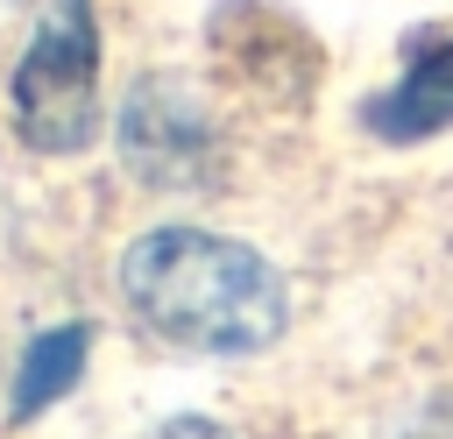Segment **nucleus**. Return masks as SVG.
Returning <instances> with one entry per match:
<instances>
[{
  "label": "nucleus",
  "mask_w": 453,
  "mask_h": 439,
  "mask_svg": "<svg viewBox=\"0 0 453 439\" xmlns=\"http://www.w3.org/2000/svg\"><path fill=\"white\" fill-rule=\"evenodd\" d=\"M14 127L42 156H78L92 149L106 99H99V21L92 0H57L35 28V42L14 64Z\"/></svg>",
  "instance_id": "obj_2"
},
{
  "label": "nucleus",
  "mask_w": 453,
  "mask_h": 439,
  "mask_svg": "<svg viewBox=\"0 0 453 439\" xmlns=\"http://www.w3.org/2000/svg\"><path fill=\"white\" fill-rule=\"evenodd\" d=\"M120 149H127L134 177H149L163 191H191L212 177V127L198 113V99L170 78H142L120 99Z\"/></svg>",
  "instance_id": "obj_3"
},
{
  "label": "nucleus",
  "mask_w": 453,
  "mask_h": 439,
  "mask_svg": "<svg viewBox=\"0 0 453 439\" xmlns=\"http://www.w3.org/2000/svg\"><path fill=\"white\" fill-rule=\"evenodd\" d=\"M85 354H92V333L85 326H57V333H35L21 368H14V397H7V418H35L42 404H57L78 375H85Z\"/></svg>",
  "instance_id": "obj_5"
},
{
  "label": "nucleus",
  "mask_w": 453,
  "mask_h": 439,
  "mask_svg": "<svg viewBox=\"0 0 453 439\" xmlns=\"http://www.w3.org/2000/svg\"><path fill=\"white\" fill-rule=\"evenodd\" d=\"M120 297L184 354H262L290 319V283L276 262L205 227H149L120 255Z\"/></svg>",
  "instance_id": "obj_1"
},
{
  "label": "nucleus",
  "mask_w": 453,
  "mask_h": 439,
  "mask_svg": "<svg viewBox=\"0 0 453 439\" xmlns=\"http://www.w3.org/2000/svg\"><path fill=\"white\" fill-rule=\"evenodd\" d=\"M149 439H234V432L212 425V418H170V425H156Z\"/></svg>",
  "instance_id": "obj_6"
},
{
  "label": "nucleus",
  "mask_w": 453,
  "mask_h": 439,
  "mask_svg": "<svg viewBox=\"0 0 453 439\" xmlns=\"http://www.w3.org/2000/svg\"><path fill=\"white\" fill-rule=\"evenodd\" d=\"M361 120L382 135V142H425L439 127H453V35L446 42H418L403 78L389 92H375L361 106Z\"/></svg>",
  "instance_id": "obj_4"
}]
</instances>
